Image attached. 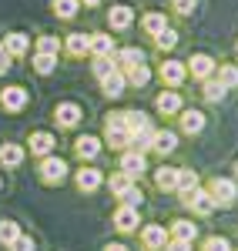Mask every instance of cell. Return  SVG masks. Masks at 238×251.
<instances>
[{
    "instance_id": "obj_36",
    "label": "cell",
    "mask_w": 238,
    "mask_h": 251,
    "mask_svg": "<svg viewBox=\"0 0 238 251\" xmlns=\"http://www.w3.org/2000/svg\"><path fill=\"white\" fill-rule=\"evenodd\" d=\"M205 97H208L212 104H218L221 97H225V87H221L218 80H212V77H208V80H205Z\"/></svg>"
},
{
    "instance_id": "obj_24",
    "label": "cell",
    "mask_w": 238,
    "mask_h": 251,
    "mask_svg": "<svg viewBox=\"0 0 238 251\" xmlns=\"http://www.w3.org/2000/svg\"><path fill=\"white\" fill-rule=\"evenodd\" d=\"M20 161H24V148L20 144H3L0 148V164L3 168H20Z\"/></svg>"
},
{
    "instance_id": "obj_37",
    "label": "cell",
    "mask_w": 238,
    "mask_h": 251,
    "mask_svg": "<svg viewBox=\"0 0 238 251\" xmlns=\"http://www.w3.org/2000/svg\"><path fill=\"white\" fill-rule=\"evenodd\" d=\"M17 234H20V228L14 225V221H0V245H10Z\"/></svg>"
},
{
    "instance_id": "obj_3",
    "label": "cell",
    "mask_w": 238,
    "mask_h": 251,
    "mask_svg": "<svg viewBox=\"0 0 238 251\" xmlns=\"http://www.w3.org/2000/svg\"><path fill=\"white\" fill-rule=\"evenodd\" d=\"M40 177H44L47 184H60V181L67 177V164H64L60 157H44V164H40Z\"/></svg>"
},
{
    "instance_id": "obj_4",
    "label": "cell",
    "mask_w": 238,
    "mask_h": 251,
    "mask_svg": "<svg viewBox=\"0 0 238 251\" xmlns=\"http://www.w3.org/2000/svg\"><path fill=\"white\" fill-rule=\"evenodd\" d=\"M141 241H144L148 251H158V248L168 245V231H164L161 225H144V228H141Z\"/></svg>"
},
{
    "instance_id": "obj_1",
    "label": "cell",
    "mask_w": 238,
    "mask_h": 251,
    "mask_svg": "<svg viewBox=\"0 0 238 251\" xmlns=\"http://www.w3.org/2000/svg\"><path fill=\"white\" fill-rule=\"evenodd\" d=\"M128 137H131V131L124 124V114H111L107 117V144L111 148H128Z\"/></svg>"
},
{
    "instance_id": "obj_14",
    "label": "cell",
    "mask_w": 238,
    "mask_h": 251,
    "mask_svg": "<svg viewBox=\"0 0 238 251\" xmlns=\"http://www.w3.org/2000/svg\"><path fill=\"white\" fill-rule=\"evenodd\" d=\"M54 117H57L60 127H74V124H80V107L78 104H57Z\"/></svg>"
},
{
    "instance_id": "obj_11",
    "label": "cell",
    "mask_w": 238,
    "mask_h": 251,
    "mask_svg": "<svg viewBox=\"0 0 238 251\" xmlns=\"http://www.w3.org/2000/svg\"><path fill=\"white\" fill-rule=\"evenodd\" d=\"M74 151H78L80 161H94V157L101 154V141H98V137H91V134H84V137L74 141Z\"/></svg>"
},
{
    "instance_id": "obj_15",
    "label": "cell",
    "mask_w": 238,
    "mask_h": 251,
    "mask_svg": "<svg viewBox=\"0 0 238 251\" xmlns=\"http://www.w3.org/2000/svg\"><path fill=\"white\" fill-rule=\"evenodd\" d=\"M114 67H118V71H124V67H134V64H144V54H141L138 47H124V50H118V54H114Z\"/></svg>"
},
{
    "instance_id": "obj_20",
    "label": "cell",
    "mask_w": 238,
    "mask_h": 251,
    "mask_svg": "<svg viewBox=\"0 0 238 251\" xmlns=\"http://www.w3.org/2000/svg\"><path fill=\"white\" fill-rule=\"evenodd\" d=\"M131 20H134L131 7H111V14H107V24H111L114 30H128V27H131Z\"/></svg>"
},
{
    "instance_id": "obj_12",
    "label": "cell",
    "mask_w": 238,
    "mask_h": 251,
    "mask_svg": "<svg viewBox=\"0 0 238 251\" xmlns=\"http://www.w3.org/2000/svg\"><path fill=\"white\" fill-rule=\"evenodd\" d=\"M27 148H30V154L47 157L51 151H54V134H47V131H37V134H30V141H27Z\"/></svg>"
},
{
    "instance_id": "obj_33",
    "label": "cell",
    "mask_w": 238,
    "mask_h": 251,
    "mask_svg": "<svg viewBox=\"0 0 238 251\" xmlns=\"http://www.w3.org/2000/svg\"><path fill=\"white\" fill-rule=\"evenodd\" d=\"M124 124H128V131H138V127H148L151 121H148V114H141V111H124Z\"/></svg>"
},
{
    "instance_id": "obj_45",
    "label": "cell",
    "mask_w": 238,
    "mask_h": 251,
    "mask_svg": "<svg viewBox=\"0 0 238 251\" xmlns=\"http://www.w3.org/2000/svg\"><path fill=\"white\" fill-rule=\"evenodd\" d=\"M164 251H191V241H168Z\"/></svg>"
},
{
    "instance_id": "obj_46",
    "label": "cell",
    "mask_w": 238,
    "mask_h": 251,
    "mask_svg": "<svg viewBox=\"0 0 238 251\" xmlns=\"http://www.w3.org/2000/svg\"><path fill=\"white\" fill-rule=\"evenodd\" d=\"M7 71H10V54L3 50V54H0V74H7Z\"/></svg>"
},
{
    "instance_id": "obj_13",
    "label": "cell",
    "mask_w": 238,
    "mask_h": 251,
    "mask_svg": "<svg viewBox=\"0 0 238 251\" xmlns=\"http://www.w3.org/2000/svg\"><path fill=\"white\" fill-rule=\"evenodd\" d=\"M124 84H128V80H124V71H111L107 77H101V87H104L107 97H121L124 94Z\"/></svg>"
},
{
    "instance_id": "obj_44",
    "label": "cell",
    "mask_w": 238,
    "mask_h": 251,
    "mask_svg": "<svg viewBox=\"0 0 238 251\" xmlns=\"http://www.w3.org/2000/svg\"><path fill=\"white\" fill-rule=\"evenodd\" d=\"M205 251H232V245H228L225 238H208V241H205Z\"/></svg>"
},
{
    "instance_id": "obj_18",
    "label": "cell",
    "mask_w": 238,
    "mask_h": 251,
    "mask_svg": "<svg viewBox=\"0 0 238 251\" xmlns=\"http://www.w3.org/2000/svg\"><path fill=\"white\" fill-rule=\"evenodd\" d=\"M128 144H131L134 151H144V148H151V144H155V127L148 124V127H138V131H131Z\"/></svg>"
},
{
    "instance_id": "obj_21",
    "label": "cell",
    "mask_w": 238,
    "mask_h": 251,
    "mask_svg": "<svg viewBox=\"0 0 238 251\" xmlns=\"http://www.w3.org/2000/svg\"><path fill=\"white\" fill-rule=\"evenodd\" d=\"M155 107H158L161 114H178L181 111V97L175 94V91H161L158 100H155Z\"/></svg>"
},
{
    "instance_id": "obj_5",
    "label": "cell",
    "mask_w": 238,
    "mask_h": 251,
    "mask_svg": "<svg viewBox=\"0 0 238 251\" xmlns=\"http://www.w3.org/2000/svg\"><path fill=\"white\" fill-rule=\"evenodd\" d=\"M0 104H3V111L17 114V111H24V104H27V91H24V87H3Z\"/></svg>"
},
{
    "instance_id": "obj_43",
    "label": "cell",
    "mask_w": 238,
    "mask_h": 251,
    "mask_svg": "<svg viewBox=\"0 0 238 251\" xmlns=\"http://www.w3.org/2000/svg\"><path fill=\"white\" fill-rule=\"evenodd\" d=\"M121 201H124V204H131V208H138V204H141V191L134 188V184H131L128 191L121 194Z\"/></svg>"
},
{
    "instance_id": "obj_25",
    "label": "cell",
    "mask_w": 238,
    "mask_h": 251,
    "mask_svg": "<svg viewBox=\"0 0 238 251\" xmlns=\"http://www.w3.org/2000/svg\"><path fill=\"white\" fill-rule=\"evenodd\" d=\"M124 80H128L131 87H144V84L151 80V71H148L144 64H134V67H124Z\"/></svg>"
},
{
    "instance_id": "obj_28",
    "label": "cell",
    "mask_w": 238,
    "mask_h": 251,
    "mask_svg": "<svg viewBox=\"0 0 238 251\" xmlns=\"http://www.w3.org/2000/svg\"><path fill=\"white\" fill-rule=\"evenodd\" d=\"M87 50H91V37H87V34H71V37H67V54L80 57V54H87Z\"/></svg>"
},
{
    "instance_id": "obj_34",
    "label": "cell",
    "mask_w": 238,
    "mask_h": 251,
    "mask_svg": "<svg viewBox=\"0 0 238 251\" xmlns=\"http://www.w3.org/2000/svg\"><path fill=\"white\" fill-rule=\"evenodd\" d=\"M54 67H57V57H54V54H37V57H34V71H37V74H51Z\"/></svg>"
},
{
    "instance_id": "obj_47",
    "label": "cell",
    "mask_w": 238,
    "mask_h": 251,
    "mask_svg": "<svg viewBox=\"0 0 238 251\" xmlns=\"http://www.w3.org/2000/svg\"><path fill=\"white\" fill-rule=\"evenodd\" d=\"M104 251H128V248H124V245H107Z\"/></svg>"
},
{
    "instance_id": "obj_39",
    "label": "cell",
    "mask_w": 238,
    "mask_h": 251,
    "mask_svg": "<svg viewBox=\"0 0 238 251\" xmlns=\"http://www.w3.org/2000/svg\"><path fill=\"white\" fill-rule=\"evenodd\" d=\"M57 50H60L57 37H47V34H44V37L37 40V54H54V57H57Z\"/></svg>"
},
{
    "instance_id": "obj_8",
    "label": "cell",
    "mask_w": 238,
    "mask_h": 251,
    "mask_svg": "<svg viewBox=\"0 0 238 251\" xmlns=\"http://www.w3.org/2000/svg\"><path fill=\"white\" fill-rule=\"evenodd\" d=\"M188 71H191V77L208 80L212 74H215V60L208 57V54H195V57L188 60Z\"/></svg>"
},
{
    "instance_id": "obj_49",
    "label": "cell",
    "mask_w": 238,
    "mask_h": 251,
    "mask_svg": "<svg viewBox=\"0 0 238 251\" xmlns=\"http://www.w3.org/2000/svg\"><path fill=\"white\" fill-rule=\"evenodd\" d=\"M0 54H3V40H0Z\"/></svg>"
},
{
    "instance_id": "obj_7",
    "label": "cell",
    "mask_w": 238,
    "mask_h": 251,
    "mask_svg": "<svg viewBox=\"0 0 238 251\" xmlns=\"http://www.w3.org/2000/svg\"><path fill=\"white\" fill-rule=\"evenodd\" d=\"M185 74H188V67H185L181 60H164V64H161V80H164L168 87H178L181 80H185Z\"/></svg>"
},
{
    "instance_id": "obj_19",
    "label": "cell",
    "mask_w": 238,
    "mask_h": 251,
    "mask_svg": "<svg viewBox=\"0 0 238 251\" xmlns=\"http://www.w3.org/2000/svg\"><path fill=\"white\" fill-rule=\"evenodd\" d=\"M158 154H171L178 148V134L175 131H155V144H151Z\"/></svg>"
},
{
    "instance_id": "obj_48",
    "label": "cell",
    "mask_w": 238,
    "mask_h": 251,
    "mask_svg": "<svg viewBox=\"0 0 238 251\" xmlns=\"http://www.w3.org/2000/svg\"><path fill=\"white\" fill-rule=\"evenodd\" d=\"M80 3H84V7H98L101 0H80Z\"/></svg>"
},
{
    "instance_id": "obj_30",
    "label": "cell",
    "mask_w": 238,
    "mask_h": 251,
    "mask_svg": "<svg viewBox=\"0 0 238 251\" xmlns=\"http://www.w3.org/2000/svg\"><path fill=\"white\" fill-rule=\"evenodd\" d=\"M78 7H80V0H54V14L60 20H71L78 14Z\"/></svg>"
},
{
    "instance_id": "obj_32",
    "label": "cell",
    "mask_w": 238,
    "mask_h": 251,
    "mask_svg": "<svg viewBox=\"0 0 238 251\" xmlns=\"http://www.w3.org/2000/svg\"><path fill=\"white\" fill-rule=\"evenodd\" d=\"M218 84L225 91H228V87H238V67H232V64L218 67Z\"/></svg>"
},
{
    "instance_id": "obj_26",
    "label": "cell",
    "mask_w": 238,
    "mask_h": 251,
    "mask_svg": "<svg viewBox=\"0 0 238 251\" xmlns=\"http://www.w3.org/2000/svg\"><path fill=\"white\" fill-rule=\"evenodd\" d=\"M155 184H158L161 191H175V188H178V171H175V168H158Z\"/></svg>"
},
{
    "instance_id": "obj_52",
    "label": "cell",
    "mask_w": 238,
    "mask_h": 251,
    "mask_svg": "<svg viewBox=\"0 0 238 251\" xmlns=\"http://www.w3.org/2000/svg\"><path fill=\"white\" fill-rule=\"evenodd\" d=\"M0 184H3V181H0Z\"/></svg>"
},
{
    "instance_id": "obj_6",
    "label": "cell",
    "mask_w": 238,
    "mask_h": 251,
    "mask_svg": "<svg viewBox=\"0 0 238 251\" xmlns=\"http://www.w3.org/2000/svg\"><path fill=\"white\" fill-rule=\"evenodd\" d=\"M144 168H148V161H144V154H141V151H124V154H121V171L128 174V177L144 174Z\"/></svg>"
},
{
    "instance_id": "obj_42",
    "label": "cell",
    "mask_w": 238,
    "mask_h": 251,
    "mask_svg": "<svg viewBox=\"0 0 238 251\" xmlns=\"http://www.w3.org/2000/svg\"><path fill=\"white\" fill-rule=\"evenodd\" d=\"M7 248H10V251H34V241H30L27 234H17V238H14Z\"/></svg>"
},
{
    "instance_id": "obj_51",
    "label": "cell",
    "mask_w": 238,
    "mask_h": 251,
    "mask_svg": "<svg viewBox=\"0 0 238 251\" xmlns=\"http://www.w3.org/2000/svg\"><path fill=\"white\" fill-rule=\"evenodd\" d=\"M235 50H238V44H235Z\"/></svg>"
},
{
    "instance_id": "obj_38",
    "label": "cell",
    "mask_w": 238,
    "mask_h": 251,
    "mask_svg": "<svg viewBox=\"0 0 238 251\" xmlns=\"http://www.w3.org/2000/svg\"><path fill=\"white\" fill-rule=\"evenodd\" d=\"M131 184H134V181H131V177H128V174H124V171H121V174H114V177H111V191L118 194V198H121V194H124V191H128Z\"/></svg>"
},
{
    "instance_id": "obj_23",
    "label": "cell",
    "mask_w": 238,
    "mask_h": 251,
    "mask_svg": "<svg viewBox=\"0 0 238 251\" xmlns=\"http://www.w3.org/2000/svg\"><path fill=\"white\" fill-rule=\"evenodd\" d=\"M91 54L94 57H114V40L107 34H94L91 37Z\"/></svg>"
},
{
    "instance_id": "obj_50",
    "label": "cell",
    "mask_w": 238,
    "mask_h": 251,
    "mask_svg": "<svg viewBox=\"0 0 238 251\" xmlns=\"http://www.w3.org/2000/svg\"><path fill=\"white\" fill-rule=\"evenodd\" d=\"M235 174H238V161H235Z\"/></svg>"
},
{
    "instance_id": "obj_35",
    "label": "cell",
    "mask_w": 238,
    "mask_h": 251,
    "mask_svg": "<svg viewBox=\"0 0 238 251\" xmlns=\"http://www.w3.org/2000/svg\"><path fill=\"white\" fill-rule=\"evenodd\" d=\"M155 44H158V50H171V47L178 44V34H175V30L168 27V30H161L158 37H155Z\"/></svg>"
},
{
    "instance_id": "obj_31",
    "label": "cell",
    "mask_w": 238,
    "mask_h": 251,
    "mask_svg": "<svg viewBox=\"0 0 238 251\" xmlns=\"http://www.w3.org/2000/svg\"><path fill=\"white\" fill-rule=\"evenodd\" d=\"M144 30H148L151 37H158L161 30H168V20H164V14H148V17H144Z\"/></svg>"
},
{
    "instance_id": "obj_2",
    "label": "cell",
    "mask_w": 238,
    "mask_h": 251,
    "mask_svg": "<svg viewBox=\"0 0 238 251\" xmlns=\"http://www.w3.org/2000/svg\"><path fill=\"white\" fill-rule=\"evenodd\" d=\"M208 194H212V201H215V204H232V201H235V194H238V188L228 181V177H215V181H212V188H208Z\"/></svg>"
},
{
    "instance_id": "obj_22",
    "label": "cell",
    "mask_w": 238,
    "mask_h": 251,
    "mask_svg": "<svg viewBox=\"0 0 238 251\" xmlns=\"http://www.w3.org/2000/svg\"><path fill=\"white\" fill-rule=\"evenodd\" d=\"M101 181H104V177H101L98 168H80L78 171V188L80 191H94V188H101Z\"/></svg>"
},
{
    "instance_id": "obj_41",
    "label": "cell",
    "mask_w": 238,
    "mask_h": 251,
    "mask_svg": "<svg viewBox=\"0 0 238 251\" xmlns=\"http://www.w3.org/2000/svg\"><path fill=\"white\" fill-rule=\"evenodd\" d=\"M171 7H175V14H181V17H188V14H195L198 0H171Z\"/></svg>"
},
{
    "instance_id": "obj_29",
    "label": "cell",
    "mask_w": 238,
    "mask_h": 251,
    "mask_svg": "<svg viewBox=\"0 0 238 251\" xmlns=\"http://www.w3.org/2000/svg\"><path fill=\"white\" fill-rule=\"evenodd\" d=\"M171 234H175V241H195L198 228H195L191 221H175V225H171Z\"/></svg>"
},
{
    "instance_id": "obj_10",
    "label": "cell",
    "mask_w": 238,
    "mask_h": 251,
    "mask_svg": "<svg viewBox=\"0 0 238 251\" xmlns=\"http://www.w3.org/2000/svg\"><path fill=\"white\" fill-rule=\"evenodd\" d=\"M114 228H118V231H134V228H138V208L121 204L118 211H114Z\"/></svg>"
},
{
    "instance_id": "obj_9",
    "label": "cell",
    "mask_w": 238,
    "mask_h": 251,
    "mask_svg": "<svg viewBox=\"0 0 238 251\" xmlns=\"http://www.w3.org/2000/svg\"><path fill=\"white\" fill-rule=\"evenodd\" d=\"M175 191H178L181 201L188 204V201L198 194V174L195 171H178V188H175Z\"/></svg>"
},
{
    "instance_id": "obj_40",
    "label": "cell",
    "mask_w": 238,
    "mask_h": 251,
    "mask_svg": "<svg viewBox=\"0 0 238 251\" xmlns=\"http://www.w3.org/2000/svg\"><path fill=\"white\" fill-rule=\"evenodd\" d=\"M111 71H118L111 57H98V60H94V74H98V80H101V77H107Z\"/></svg>"
},
{
    "instance_id": "obj_17",
    "label": "cell",
    "mask_w": 238,
    "mask_h": 251,
    "mask_svg": "<svg viewBox=\"0 0 238 251\" xmlns=\"http://www.w3.org/2000/svg\"><path fill=\"white\" fill-rule=\"evenodd\" d=\"M205 127V114L201 111H181V131L185 134H201Z\"/></svg>"
},
{
    "instance_id": "obj_16",
    "label": "cell",
    "mask_w": 238,
    "mask_h": 251,
    "mask_svg": "<svg viewBox=\"0 0 238 251\" xmlns=\"http://www.w3.org/2000/svg\"><path fill=\"white\" fill-rule=\"evenodd\" d=\"M27 47H30L27 34H7V37H3V50H7L10 57H20V54H27Z\"/></svg>"
},
{
    "instance_id": "obj_27",
    "label": "cell",
    "mask_w": 238,
    "mask_h": 251,
    "mask_svg": "<svg viewBox=\"0 0 238 251\" xmlns=\"http://www.w3.org/2000/svg\"><path fill=\"white\" fill-rule=\"evenodd\" d=\"M188 208H191L195 214H212V211H215V201H212V194H208V191H198L191 201H188Z\"/></svg>"
}]
</instances>
